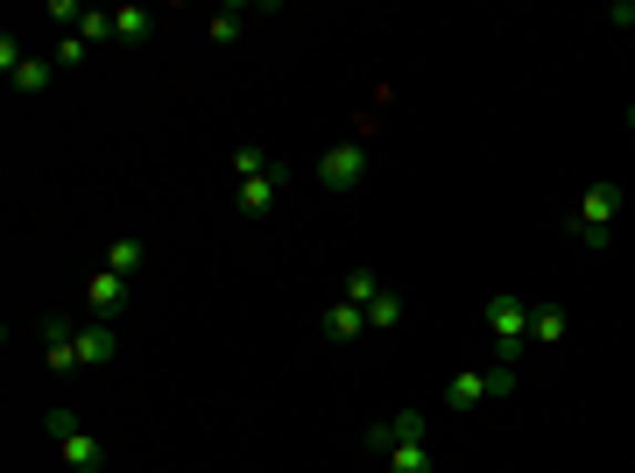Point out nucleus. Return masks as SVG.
<instances>
[{
	"instance_id": "obj_2",
	"label": "nucleus",
	"mask_w": 635,
	"mask_h": 473,
	"mask_svg": "<svg viewBox=\"0 0 635 473\" xmlns=\"http://www.w3.org/2000/svg\"><path fill=\"white\" fill-rule=\"evenodd\" d=\"M488 332H494V353H502V361L515 368L523 361V332H530V305L523 297H488Z\"/></svg>"
},
{
	"instance_id": "obj_20",
	"label": "nucleus",
	"mask_w": 635,
	"mask_h": 473,
	"mask_svg": "<svg viewBox=\"0 0 635 473\" xmlns=\"http://www.w3.org/2000/svg\"><path fill=\"white\" fill-rule=\"evenodd\" d=\"M262 169H268V156H262L255 142H247V148H234V184H240V177H262Z\"/></svg>"
},
{
	"instance_id": "obj_4",
	"label": "nucleus",
	"mask_w": 635,
	"mask_h": 473,
	"mask_svg": "<svg viewBox=\"0 0 635 473\" xmlns=\"http://www.w3.org/2000/svg\"><path fill=\"white\" fill-rule=\"evenodd\" d=\"M360 445L381 452V460H389L396 445H431V418H423V410H396V418L368 424V439H360Z\"/></svg>"
},
{
	"instance_id": "obj_24",
	"label": "nucleus",
	"mask_w": 635,
	"mask_h": 473,
	"mask_svg": "<svg viewBox=\"0 0 635 473\" xmlns=\"http://www.w3.org/2000/svg\"><path fill=\"white\" fill-rule=\"evenodd\" d=\"M628 127H635V106H628Z\"/></svg>"
},
{
	"instance_id": "obj_15",
	"label": "nucleus",
	"mask_w": 635,
	"mask_h": 473,
	"mask_svg": "<svg viewBox=\"0 0 635 473\" xmlns=\"http://www.w3.org/2000/svg\"><path fill=\"white\" fill-rule=\"evenodd\" d=\"M381 290H389V282H381L375 269H354V276H346V290H339V297H346V305H360V311H368Z\"/></svg>"
},
{
	"instance_id": "obj_21",
	"label": "nucleus",
	"mask_w": 635,
	"mask_h": 473,
	"mask_svg": "<svg viewBox=\"0 0 635 473\" xmlns=\"http://www.w3.org/2000/svg\"><path fill=\"white\" fill-rule=\"evenodd\" d=\"M50 22H71V29H79L85 8H79V0H50Z\"/></svg>"
},
{
	"instance_id": "obj_8",
	"label": "nucleus",
	"mask_w": 635,
	"mask_h": 473,
	"mask_svg": "<svg viewBox=\"0 0 635 473\" xmlns=\"http://www.w3.org/2000/svg\"><path fill=\"white\" fill-rule=\"evenodd\" d=\"M113 353H121V332H113L106 318H92V326H79V368H106Z\"/></svg>"
},
{
	"instance_id": "obj_14",
	"label": "nucleus",
	"mask_w": 635,
	"mask_h": 473,
	"mask_svg": "<svg viewBox=\"0 0 635 473\" xmlns=\"http://www.w3.org/2000/svg\"><path fill=\"white\" fill-rule=\"evenodd\" d=\"M142 261H148V248H142V240H106V261H100V269H113V276H134Z\"/></svg>"
},
{
	"instance_id": "obj_10",
	"label": "nucleus",
	"mask_w": 635,
	"mask_h": 473,
	"mask_svg": "<svg viewBox=\"0 0 635 473\" xmlns=\"http://www.w3.org/2000/svg\"><path fill=\"white\" fill-rule=\"evenodd\" d=\"M318 326H325V339H354V332H368V311H360V305H346V297H339V305H325V318H318Z\"/></svg>"
},
{
	"instance_id": "obj_22",
	"label": "nucleus",
	"mask_w": 635,
	"mask_h": 473,
	"mask_svg": "<svg viewBox=\"0 0 635 473\" xmlns=\"http://www.w3.org/2000/svg\"><path fill=\"white\" fill-rule=\"evenodd\" d=\"M85 50H92L85 35H64V50H57V64H85Z\"/></svg>"
},
{
	"instance_id": "obj_17",
	"label": "nucleus",
	"mask_w": 635,
	"mask_h": 473,
	"mask_svg": "<svg viewBox=\"0 0 635 473\" xmlns=\"http://www.w3.org/2000/svg\"><path fill=\"white\" fill-rule=\"evenodd\" d=\"M240 29H247V8H219V14L205 22V35H212V43H234Z\"/></svg>"
},
{
	"instance_id": "obj_5",
	"label": "nucleus",
	"mask_w": 635,
	"mask_h": 473,
	"mask_svg": "<svg viewBox=\"0 0 635 473\" xmlns=\"http://www.w3.org/2000/svg\"><path fill=\"white\" fill-rule=\"evenodd\" d=\"M360 177H368V148H360V142H332L318 156V184H325V192H354Z\"/></svg>"
},
{
	"instance_id": "obj_6",
	"label": "nucleus",
	"mask_w": 635,
	"mask_h": 473,
	"mask_svg": "<svg viewBox=\"0 0 635 473\" xmlns=\"http://www.w3.org/2000/svg\"><path fill=\"white\" fill-rule=\"evenodd\" d=\"M283 184H290V169L268 163L262 177H240V184H234V205H240V213H268V205L283 198Z\"/></svg>"
},
{
	"instance_id": "obj_1",
	"label": "nucleus",
	"mask_w": 635,
	"mask_h": 473,
	"mask_svg": "<svg viewBox=\"0 0 635 473\" xmlns=\"http://www.w3.org/2000/svg\"><path fill=\"white\" fill-rule=\"evenodd\" d=\"M43 424H50V439H57V452H64V466H71V473H92V466L106 460V445L92 439V431L71 418V410H43Z\"/></svg>"
},
{
	"instance_id": "obj_7",
	"label": "nucleus",
	"mask_w": 635,
	"mask_h": 473,
	"mask_svg": "<svg viewBox=\"0 0 635 473\" xmlns=\"http://www.w3.org/2000/svg\"><path fill=\"white\" fill-rule=\"evenodd\" d=\"M121 305H127V276H113V269H92V282H85V311L92 318H121Z\"/></svg>"
},
{
	"instance_id": "obj_11",
	"label": "nucleus",
	"mask_w": 635,
	"mask_h": 473,
	"mask_svg": "<svg viewBox=\"0 0 635 473\" xmlns=\"http://www.w3.org/2000/svg\"><path fill=\"white\" fill-rule=\"evenodd\" d=\"M113 35L121 43H148L156 35V8H113Z\"/></svg>"
},
{
	"instance_id": "obj_23",
	"label": "nucleus",
	"mask_w": 635,
	"mask_h": 473,
	"mask_svg": "<svg viewBox=\"0 0 635 473\" xmlns=\"http://www.w3.org/2000/svg\"><path fill=\"white\" fill-rule=\"evenodd\" d=\"M607 22H622V29H635V0H614V8H607Z\"/></svg>"
},
{
	"instance_id": "obj_9",
	"label": "nucleus",
	"mask_w": 635,
	"mask_h": 473,
	"mask_svg": "<svg viewBox=\"0 0 635 473\" xmlns=\"http://www.w3.org/2000/svg\"><path fill=\"white\" fill-rule=\"evenodd\" d=\"M480 403H494V389H488V368H467V374H452L445 382V410H480Z\"/></svg>"
},
{
	"instance_id": "obj_13",
	"label": "nucleus",
	"mask_w": 635,
	"mask_h": 473,
	"mask_svg": "<svg viewBox=\"0 0 635 473\" xmlns=\"http://www.w3.org/2000/svg\"><path fill=\"white\" fill-rule=\"evenodd\" d=\"M565 332H572V318L557 311V305H536V311H530V339H544V347H557Z\"/></svg>"
},
{
	"instance_id": "obj_16",
	"label": "nucleus",
	"mask_w": 635,
	"mask_h": 473,
	"mask_svg": "<svg viewBox=\"0 0 635 473\" xmlns=\"http://www.w3.org/2000/svg\"><path fill=\"white\" fill-rule=\"evenodd\" d=\"M389 473H438V452L431 445H396L389 452Z\"/></svg>"
},
{
	"instance_id": "obj_3",
	"label": "nucleus",
	"mask_w": 635,
	"mask_h": 473,
	"mask_svg": "<svg viewBox=\"0 0 635 473\" xmlns=\"http://www.w3.org/2000/svg\"><path fill=\"white\" fill-rule=\"evenodd\" d=\"M622 219V184H593L580 192V213H572V234L580 240H607V226Z\"/></svg>"
},
{
	"instance_id": "obj_12",
	"label": "nucleus",
	"mask_w": 635,
	"mask_h": 473,
	"mask_svg": "<svg viewBox=\"0 0 635 473\" xmlns=\"http://www.w3.org/2000/svg\"><path fill=\"white\" fill-rule=\"evenodd\" d=\"M8 79H14V92H29V100H35V92H50V79H57V64H43V56H22V64H14Z\"/></svg>"
},
{
	"instance_id": "obj_18",
	"label": "nucleus",
	"mask_w": 635,
	"mask_h": 473,
	"mask_svg": "<svg viewBox=\"0 0 635 473\" xmlns=\"http://www.w3.org/2000/svg\"><path fill=\"white\" fill-rule=\"evenodd\" d=\"M368 326H381V332H389V326H402V297H396V290H381L375 305H368Z\"/></svg>"
},
{
	"instance_id": "obj_19",
	"label": "nucleus",
	"mask_w": 635,
	"mask_h": 473,
	"mask_svg": "<svg viewBox=\"0 0 635 473\" xmlns=\"http://www.w3.org/2000/svg\"><path fill=\"white\" fill-rule=\"evenodd\" d=\"M71 35H85V43H106V35H113V14H100V8H85V22L71 29Z\"/></svg>"
}]
</instances>
